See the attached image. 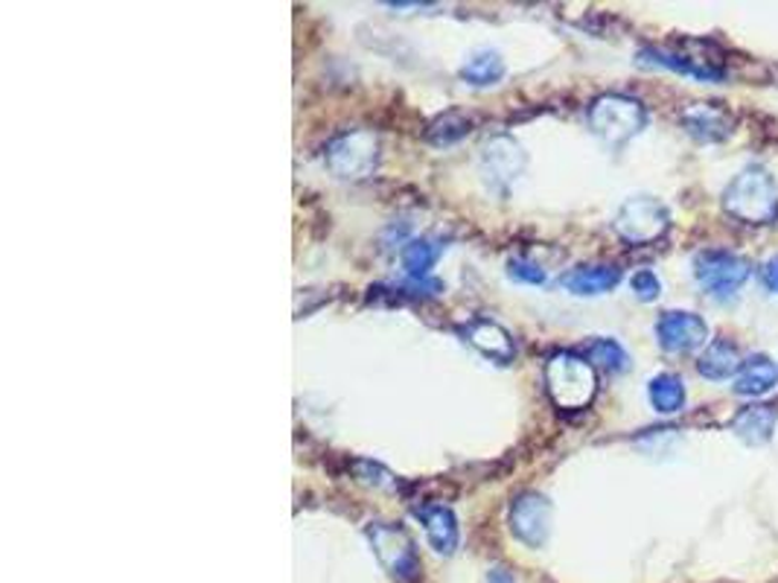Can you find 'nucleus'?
<instances>
[{"label": "nucleus", "mask_w": 778, "mask_h": 583, "mask_svg": "<svg viewBox=\"0 0 778 583\" xmlns=\"http://www.w3.org/2000/svg\"><path fill=\"white\" fill-rule=\"evenodd\" d=\"M724 208L747 225H767L778 216L776 178L764 167H747L729 181Z\"/></svg>", "instance_id": "nucleus-1"}, {"label": "nucleus", "mask_w": 778, "mask_h": 583, "mask_svg": "<svg viewBox=\"0 0 778 583\" xmlns=\"http://www.w3.org/2000/svg\"><path fill=\"white\" fill-rule=\"evenodd\" d=\"M546 388L548 397L555 399V406L566 408V412H578L586 408L595 397V370L586 356L578 354H555L546 365Z\"/></svg>", "instance_id": "nucleus-2"}, {"label": "nucleus", "mask_w": 778, "mask_h": 583, "mask_svg": "<svg viewBox=\"0 0 778 583\" xmlns=\"http://www.w3.org/2000/svg\"><path fill=\"white\" fill-rule=\"evenodd\" d=\"M648 123V115L639 100L621 97V93H604L589 106V126L604 144L621 146L639 135Z\"/></svg>", "instance_id": "nucleus-3"}, {"label": "nucleus", "mask_w": 778, "mask_h": 583, "mask_svg": "<svg viewBox=\"0 0 778 583\" xmlns=\"http://www.w3.org/2000/svg\"><path fill=\"white\" fill-rule=\"evenodd\" d=\"M368 540L373 545L377 561L382 563L388 575L400 583H411L420 575V557H417L415 540L391 522H370Z\"/></svg>", "instance_id": "nucleus-4"}, {"label": "nucleus", "mask_w": 778, "mask_h": 583, "mask_svg": "<svg viewBox=\"0 0 778 583\" xmlns=\"http://www.w3.org/2000/svg\"><path fill=\"white\" fill-rule=\"evenodd\" d=\"M749 275H752V266L732 251L711 248V251H700L694 257V277H697V284L706 292H711L715 298L735 295L740 286L747 284Z\"/></svg>", "instance_id": "nucleus-5"}, {"label": "nucleus", "mask_w": 778, "mask_h": 583, "mask_svg": "<svg viewBox=\"0 0 778 583\" xmlns=\"http://www.w3.org/2000/svg\"><path fill=\"white\" fill-rule=\"evenodd\" d=\"M670 228V216L659 199L650 196H636V199L625 201L616 216L618 237L632 243V246H648L665 237V230Z\"/></svg>", "instance_id": "nucleus-6"}, {"label": "nucleus", "mask_w": 778, "mask_h": 583, "mask_svg": "<svg viewBox=\"0 0 778 583\" xmlns=\"http://www.w3.org/2000/svg\"><path fill=\"white\" fill-rule=\"evenodd\" d=\"M379 158V144L373 131L356 129L327 146V167L341 178H365L373 172Z\"/></svg>", "instance_id": "nucleus-7"}, {"label": "nucleus", "mask_w": 778, "mask_h": 583, "mask_svg": "<svg viewBox=\"0 0 778 583\" xmlns=\"http://www.w3.org/2000/svg\"><path fill=\"white\" fill-rule=\"evenodd\" d=\"M510 531H513V537L531 549L546 545L548 534H551V502L540 493L517 496L510 505Z\"/></svg>", "instance_id": "nucleus-8"}, {"label": "nucleus", "mask_w": 778, "mask_h": 583, "mask_svg": "<svg viewBox=\"0 0 778 583\" xmlns=\"http://www.w3.org/2000/svg\"><path fill=\"white\" fill-rule=\"evenodd\" d=\"M659 345L668 354H691L709 338V324L694 313H665L656 324Z\"/></svg>", "instance_id": "nucleus-9"}, {"label": "nucleus", "mask_w": 778, "mask_h": 583, "mask_svg": "<svg viewBox=\"0 0 778 583\" xmlns=\"http://www.w3.org/2000/svg\"><path fill=\"white\" fill-rule=\"evenodd\" d=\"M481 167H485L487 178H490L493 185L508 187L525 167L522 146H519L513 138H505V135H499V138H493L490 144L485 146V155H481Z\"/></svg>", "instance_id": "nucleus-10"}, {"label": "nucleus", "mask_w": 778, "mask_h": 583, "mask_svg": "<svg viewBox=\"0 0 778 583\" xmlns=\"http://www.w3.org/2000/svg\"><path fill=\"white\" fill-rule=\"evenodd\" d=\"M461 336L470 342L476 350L487 356V359L499 362V365H508L513 359V338L505 327H499L490 318H472L470 324H463Z\"/></svg>", "instance_id": "nucleus-11"}, {"label": "nucleus", "mask_w": 778, "mask_h": 583, "mask_svg": "<svg viewBox=\"0 0 778 583\" xmlns=\"http://www.w3.org/2000/svg\"><path fill=\"white\" fill-rule=\"evenodd\" d=\"M415 516L423 522L426 537L438 554H452L458 549V522L447 505L438 502H423L415 507Z\"/></svg>", "instance_id": "nucleus-12"}, {"label": "nucleus", "mask_w": 778, "mask_h": 583, "mask_svg": "<svg viewBox=\"0 0 778 583\" xmlns=\"http://www.w3.org/2000/svg\"><path fill=\"white\" fill-rule=\"evenodd\" d=\"M682 123H686V129L691 131L697 140H724L729 138V131H732V120H729V115H726L724 108L717 106H694L688 108L686 115H682Z\"/></svg>", "instance_id": "nucleus-13"}, {"label": "nucleus", "mask_w": 778, "mask_h": 583, "mask_svg": "<svg viewBox=\"0 0 778 583\" xmlns=\"http://www.w3.org/2000/svg\"><path fill=\"white\" fill-rule=\"evenodd\" d=\"M778 415L772 406H749L732 421V432L749 446L767 444L776 432Z\"/></svg>", "instance_id": "nucleus-14"}, {"label": "nucleus", "mask_w": 778, "mask_h": 583, "mask_svg": "<svg viewBox=\"0 0 778 583\" xmlns=\"http://www.w3.org/2000/svg\"><path fill=\"white\" fill-rule=\"evenodd\" d=\"M744 368V359H740V350L724 338H717L706 347V354L697 362V370H700L706 379H715V383H724L729 376H738Z\"/></svg>", "instance_id": "nucleus-15"}, {"label": "nucleus", "mask_w": 778, "mask_h": 583, "mask_svg": "<svg viewBox=\"0 0 778 583\" xmlns=\"http://www.w3.org/2000/svg\"><path fill=\"white\" fill-rule=\"evenodd\" d=\"M618 280H621V271L612 269V266H580V269L562 275V286L575 292V295H586V298L616 289Z\"/></svg>", "instance_id": "nucleus-16"}, {"label": "nucleus", "mask_w": 778, "mask_h": 583, "mask_svg": "<svg viewBox=\"0 0 778 583\" xmlns=\"http://www.w3.org/2000/svg\"><path fill=\"white\" fill-rule=\"evenodd\" d=\"M778 383V368L767 356H752L744 362L740 374L735 376V392L744 397H761V394L772 392Z\"/></svg>", "instance_id": "nucleus-17"}, {"label": "nucleus", "mask_w": 778, "mask_h": 583, "mask_svg": "<svg viewBox=\"0 0 778 583\" xmlns=\"http://www.w3.org/2000/svg\"><path fill=\"white\" fill-rule=\"evenodd\" d=\"M505 73V62L496 50H476V53L463 62L461 77L467 79L476 88H487V85H496Z\"/></svg>", "instance_id": "nucleus-18"}, {"label": "nucleus", "mask_w": 778, "mask_h": 583, "mask_svg": "<svg viewBox=\"0 0 778 583\" xmlns=\"http://www.w3.org/2000/svg\"><path fill=\"white\" fill-rule=\"evenodd\" d=\"M440 251H443V246L435 243V239H411L409 246L402 248L400 254L402 269L409 271L415 280H423V277L435 269Z\"/></svg>", "instance_id": "nucleus-19"}, {"label": "nucleus", "mask_w": 778, "mask_h": 583, "mask_svg": "<svg viewBox=\"0 0 778 583\" xmlns=\"http://www.w3.org/2000/svg\"><path fill=\"white\" fill-rule=\"evenodd\" d=\"M650 403H654L656 412L662 415H674L679 408L686 406V388H682V379L674 374H659L650 379Z\"/></svg>", "instance_id": "nucleus-20"}, {"label": "nucleus", "mask_w": 778, "mask_h": 583, "mask_svg": "<svg viewBox=\"0 0 778 583\" xmlns=\"http://www.w3.org/2000/svg\"><path fill=\"white\" fill-rule=\"evenodd\" d=\"M586 359H589V365L607 370V374H621L627 368V362H630L625 347L612 342V338H595L592 345L586 347Z\"/></svg>", "instance_id": "nucleus-21"}, {"label": "nucleus", "mask_w": 778, "mask_h": 583, "mask_svg": "<svg viewBox=\"0 0 778 583\" xmlns=\"http://www.w3.org/2000/svg\"><path fill=\"white\" fill-rule=\"evenodd\" d=\"M470 131V120L463 115H458V111H449V115L438 117L432 123V129H429V140L438 146L443 144H452V140L463 138Z\"/></svg>", "instance_id": "nucleus-22"}, {"label": "nucleus", "mask_w": 778, "mask_h": 583, "mask_svg": "<svg viewBox=\"0 0 778 583\" xmlns=\"http://www.w3.org/2000/svg\"><path fill=\"white\" fill-rule=\"evenodd\" d=\"M632 292H636V298L639 300H656L659 298V292H662V284H659V277L654 275V271H636L630 280Z\"/></svg>", "instance_id": "nucleus-23"}, {"label": "nucleus", "mask_w": 778, "mask_h": 583, "mask_svg": "<svg viewBox=\"0 0 778 583\" xmlns=\"http://www.w3.org/2000/svg\"><path fill=\"white\" fill-rule=\"evenodd\" d=\"M508 275L513 277V280H522V284H542V280H546V271L528 260H510Z\"/></svg>", "instance_id": "nucleus-24"}, {"label": "nucleus", "mask_w": 778, "mask_h": 583, "mask_svg": "<svg viewBox=\"0 0 778 583\" xmlns=\"http://www.w3.org/2000/svg\"><path fill=\"white\" fill-rule=\"evenodd\" d=\"M764 280H767V286H770L772 292H778V257H772V260L764 266Z\"/></svg>", "instance_id": "nucleus-25"}, {"label": "nucleus", "mask_w": 778, "mask_h": 583, "mask_svg": "<svg viewBox=\"0 0 778 583\" xmlns=\"http://www.w3.org/2000/svg\"><path fill=\"white\" fill-rule=\"evenodd\" d=\"M487 583H517V577L510 575L508 569H490L487 572Z\"/></svg>", "instance_id": "nucleus-26"}]
</instances>
